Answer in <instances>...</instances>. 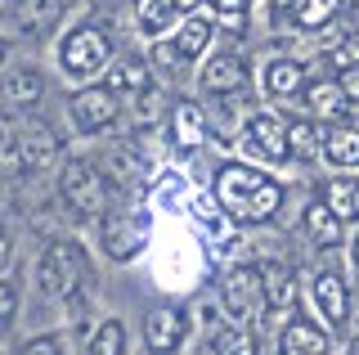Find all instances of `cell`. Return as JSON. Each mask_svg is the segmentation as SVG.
Masks as SVG:
<instances>
[{
    "label": "cell",
    "mask_w": 359,
    "mask_h": 355,
    "mask_svg": "<svg viewBox=\"0 0 359 355\" xmlns=\"http://www.w3.org/2000/svg\"><path fill=\"white\" fill-rule=\"evenodd\" d=\"M36 283H41L45 297H67V302H72V315L95 297V270H90L86 252L76 248V243H67V239H54L50 248L41 252Z\"/></svg>",
    "instance_id": "2"
},
{
    "label": "cell",
    "mask_w": 359,
    "mask_h": 355,
    "mask_svg": "<svg viewBox=\"0 0 359 355\" xmlns=\"http://www.w3.org/2000/svg\"><path fill=\"white\" fill-rule=\"evenodd\" d=\"M346 355H359V337H355V342H351V351H346Z\"/></svg>",
    "instance_id": "40"
},
{
    "label": "cell",
    "mask_w": 359,
    "mask_h": 355,
    "mask_svg": "<svg viewBox=\"0 0 359 355\" xmlns=\"http://www.w3.org/2000/svg\"><path fill=\"white\" fill-rule=\"evenodd\" d=\"M171 5H175V14H180V18H189V14H198L202 0H171Z\"/></svg>",
    "instance_id": "37"
},
{
    "label": "cell",
    "mask_w": 359,
    "mask_h": 355,
    "mask_svg": "<svg viewBox=\"0 0 359 355\" xmlns=\"http://www.w3.org/2000/svg\"><path fill=\"white\" fill-rule=\"evenodd\" d=\"M216 9L224 18H233V23H238V18L247 14V0H216Z\"/></svg>",
    "instance_id": "35"
},
{
    "label": "cell",
    "mask_w": 359,
    "mask_h": 355,
    "mask_svg": "<svg viewBox=\"0 0 359 355\" xmlns=\"http://www.w3.org/2000/svg\"><path fill=\"white\" fill-rule=\"evenodd\" d=\"M162 104H166V99H162V91H157V86H149L144 95H135V113H140L144 121H157V117H162V113H157Z\"/></svg>",
    "instance_id": "31"
},
{
    "label": "cell",
    "mask_w": 359,
    "mask_h": 355,
    "mask_svg": "<svg viewBox=\"0 0 359 355\" xmlns=\"http://www.w3.org/2000/svg\"><path fill=\"white\" fill-rule=\"evenodd\" d=\"M247 76H252V68H247L243 54H216V59H207V68H202V91L207 95H238L247 86Z\"/></svg>",
    "instance_id": "12"
},
{
    "label": "cell",
    "mask_w": 359,
    "mask_h": 355,
    "mask_svg": "<svg viewBox=\"0 0 359 355\" xmlns=\"http://www.w3.org/2000/svg\"><path fill=\"white\" fill-rule=\"evenodd\" d=\"M306 234L314 239V248H337L341 243V216L328 203H310L306 207Z\"/></svg>",
    "instance_id": "19"
},
{
    "label": "cell",
    "mask_w": 359,
    "mask_h": 355,
    "mask_svg": "<svg viewBox=\"0 0 359 355\" xmlns=\"http://www.w3.org/2000/svg\"><path fill=\"white\" fill-rule=\"evenodd\" d=\"M18 306V283L14 279H0V319H9Z\"/></svg>",
    "instance_id": "33"
},
{
    "label": "cell",
    "mask_w": 359,
    "mask_h": 355,
    "mask_svg": "<svg viewBox=\"0 0 359 355\" xmlns=\"http://www.w3.org/2000/svg\"><path fill=\"white\" fill-rule=\"evenodd\" d=\"M189 337V319L180 315L175 306H153L144 315V347L153 355H175Z\"/></svg>",
    "instance_id": "10"
},
{
    "label": "cell",
    "mask_w": 359,
    "mask_h": 355,
    "mask_svg": "<svg viewBox=\"0 0 359 355\" xmlns=\"http://www.w3.org/2000/svg\"><path fill=\"white\" fill-rule=\"evenodd\" d=\"M220 306L233 324H247V319L265 315V274H261V265H233L220 283Z\"/></svg>",
    "instance_id": "5"
},
{
    "label": "cell",
    "mask_w": 359,
    "mask_h": 355,
    "mask_svg": "<svg viewBox=\"0 0 359 355\" xmlns=\"http://www.w3.org/2000/svg\"><path fill=\"white\" fill-rule=\"evenodd\" d=\"M216 198L238 225H261L283 207V185L247 162H220L216 171Z\"/></svg>",
    "instance_id": "1"
},
{
    "label": "cell",
    "mask_w": 359,
    "mask_h": 355,
    "mask_svg": "<svg viewBox=\"0 0 359 355\" xmlns=\"http://www.w3.org/2000/svg\"><path fill=\"white\" fill-rule=\"evenodd\" d=\"M306 91V68L297 59H269L265 63V95L274 99H292Z\"/></svg>",
    "instance_id": "18"
},
{
    "label": "cell",
    "mask_w": 359,
    "mask_h": 355,
    "mask_svg": "<svg viewBox=\"0 0 359 355\" xmlns=\"http://www.w3.org/2000/svg\"><path fill=\"white\" fill-rule=\"evenodd\" d=\"M332 14H337V0H306L301 14L292 18V23H297V27H323Z\"/></svg>",
    "instance_id": "29"
},
{
    "label": "cell",
    "mask_w": 359,
    "mask_h": 355,
    "mask_svg": "<svg viewBox=\"0 0 359 355\" xmlns=\"http://www.w3.org/2000/svg\"><path fill=\"white\" fill-rule=\"evenodd\" d=\"M45 95V76L36 68H18L14 76H5V99L9 104H36Z\"/></svg>",
    "instance_id": "22"
},
{
    "label": "cell",
    "mask_w": 359,
    "mask_h": 355,
    "mask_svg": "<svg viewBox=\"0 0 359 355\" xmlns=\"http://www.w3.org/2000/svg\"><path fill=\"white\" fill-rule=\"evenodd\" d=\"M5 265H9V234L0 229V270H5Z\"/></svg>",
    "instance_id": "38"
},
{
    "label": "cell",
    "mask_w": 359,
    "mask_h": 355,
    "mask_svg": "<svg viewBox=\"0 0 359 355\" xmlns=\"http://www.w3.org/2000/svg\"><path fill=\"white\" fill-rule=\"evenodd\" d=\"M135 5H140V27L149 32V36H162V32L171 27V18H180L171 0H135Z\"/></svg>",
    "instance_id": "27"
},
{
    "label": "cell",
    "mask_w": 359,
    "mask_h": 355,
    "mask_svg": "<svg viewBox=\"0 0 359 355\" xmlns=\"http://www.w3.org/2000/svg\"><path fill=\"white\" fill-rule=\"evenodd\" d=\"M153 63H157V68H166V72H184V54H180V46H175V41H157V46H153Z\"/></svg>",
    "instance_id": "30"
},
{
    "label": "cell",
    "mask_w": 359,
    "mask_h": 355,
    "mask_svg": "<svg viewBox=\"0 0 359 355\" xmlns=\"http://www.w3.org/2000/svg\"><path fill=\"white\" fill-rule=\"evenodd\" d=\"M59 153V140H54V130L45 126V121H32L22 117L18 121V135H14V171H36V166H45Z\"/></svg>",
    "instance_id": "9"
},
{
    "label": "cell",
    "mask_w": 359,
    "mask_h": 355,
    "mask_svg": "<svg viewBox=\"0 0 359 355\" xmlns=\"http://www.w3.org/2000/svg\"><path fill=\"white\" fill-rule=\"evenodd\" d=\"M126 351V328H121V319H104V324L95 328V337H90V355H121Z\"/></svg>",
    "instance_id": "28"
},
{
    "label": "cell",
    "mask_w": 359,
    "mask_h": 355,
    "mask_svg": "<svg viewBox=\"0 0 359 355\" xmlns=\"http://www.w3.org/2000/svg\"><path fill=\"white\" fill-rule=\"evenodd\" d=\"M171 140H175V149H184V153H194L202 140H207V117H202V108L198 104H175L171 108Z\"/></svg>",
    "instance_id": "17"
},
{
    "label": "cell",
    "mask_w": 359,
    "mask_h": 355,
    "mask_svg": "<svg viewBox=\"0 0 359 355\" xmlns=\"http://www.w3.org/2000/svg\"><path fill=\"white\" fill-rule=\"evenodd\" d=\"M337 81H341V91L351 104H359V63H351V68H341L337 72Z\"/></svg>",
    "instance_id": "34"
},
{
    "label": "cell",
    "mask_w": 359,
    "mask_h": 355,
    "mask_svg": "<svg viewBox=\"0 0 359 355\" xmlns=\"http://www.w3.org/2000/svg\"><path fill=\"white\" fill-rule=\"evenodd\" d=\"M306 104H310V113H314V117L337 121V117H346L351 99H346V91H341V81H337V76H319V81H310V86H306Z\"/></svg>",
    "instance_id": "16"
},
{
    "label": "cell",
    "mask_w": 359,
    "mask_h": 355,
    "mask_svg": "<svg viewBox=\"0 0 359 355\" xmlns=\"http://www.w3.org/2000/svg\"><path fill=\"white\" fill-rule=\"evenodd\" d=\"M278 355H332L328 347V333L314 328L310 319H292L278 337Z\"/></svg>",
    "instance_id": "15"
},
{
    "label": "cell",
    "mask_w": 359,
    "mask_h": 355,
    "mask_svg": "<svg viewBox=\"0 0 359 355\" xmlns=\"http://www.w3.org/2000/svg\"><path fill=\"white\" fill-rule=\"evenodd\" d=\"M0 63H5V41H0Z\"/></svg>",
    "instance_id": "41"
},
{
    "label": "cell",
    "mask_w": 359,
    "mask_h": 355,
    "mask_svg": "<svg viewBox=\"0 0 359 355\" xmlns=\"http://www.w3.org/2000/svg\"><path fill=\"white\" fill-rule=\"evenodd\" d=\"M211 355H256V337L238 324L229 328H216V337H211Z\"/></svg>",
    "instance_id": "25"
},
{
    "label": "cell",
    "mask_w": 359,
    "mask_h": 355,
    "mask_svg": "<svg viewBox=\"0 0 359 355\" xmlns=\"http://www.w3.org/2000/svg\"><path fill=\"white\" fill-rule=\"evenodd\" d=\"M351 257H355V265H359V234H355V243H351Z\"/></svg>",
    "instance_id": "39"
},
{
    "label": "cell",
    "mask_w": 359,
    "mask_h": 355,
    "mask_svg": "<svg viewBox=\"0 0 359 355\" xmlns=\"http://www.w3.org/2000/svg\"><path fill=\"white\" fill-rule=\"evenodd\" d=\"M269 5H274V14H292V18H297L306 0H269Z\"/></svg>",
    "instance_id": "36"
},
{
    "label": "cell",
    "mask_w": 359,
    "mask_h": 355,
    "mask_svg": "<svg viewBox=\"0 0 359 355\" xmlns=\"http://www.w3.org/2000/svg\"><path fill=\"white\" fill-rule=\"evenodd\" d=\"M171 41L180 46V54H184V59H198V54L211 46V23H207V18H198V14H189Z\"/></svg>",
    "instance_id": "21"
},
{
    "label": "cell",
    "mask_w": 359,
    "mask_h": 355,
    "mask_svg": "<svg viewBox=\"0 0 359 355\" xmlns=\"http://www.w3.org/2000/svg\"><path fill=\"white\" fill-rule=\"evenodd\" d=\"M112 63V41L99 27H72L59 41V68L72 76V81H90Z\"/></svg>",
    "instance_id": "4"
},
{
    "label": "cell",
    "mask_w": 359,
    "mask_h": 355,
    "mask_svg": "<svg viewBox=\"0 0 359 355\" xmlns=\"http://www.w3.org/2000/svg\"><path fill=\"white\" fill-rule=\"evenodd\" d=\"M104 166H108V180L117 185L121 194H140L144 189V180H149V158H144L140 149H135L130 140H121V144H112L108 149V158H104Z\"/></svg>",
    "instance_id": "11"
},
{
    "label": "cell",
    "mask_w": 359,
    "mask_h": 355,
    "mask_svg": "<svg viewBox=\"0 0 359 355\" xmlns=\"http://www.w3.org/2000/svg\"><path fill=\"white\" fill-rule=\"evenodd\" d=\"M149 243V212L130 207V212H117V216H104V252L112 261H135Z\"/></svg>",
    "instance_id": "7"
},
{
    "label": "cell",
    "mask_w": 359,
    "mask_h": 355,
    "mask_svg": "<svg viewBox=\"0 0 359 355\" xmlns=\"http://www.w3.org/2000/svg\"><path fill=\"white\" fill-rule=\"evenodd\" d=\"M287 144H292V158L314 162L323 153V135L314 121H287Z\"/></svg>",
    "instance_id": "23"
},
{
    "label": "cell",
    "mask_w": 359,
    "mask_h": 355,
    "mask_svg": "<svg viewBox=\"0 0 359 355\" xmlns=\"http://www.w3.org/2000/svg\"><path fill=\"white\" fill-rule=\"evenodd\" d=\"M314 306L328 319V328H341L351 319V288L341 283V274H332V270L314 274Z\"/></svg>",
    "instance_id": "13"
},
{
    "label": "cell",
    "mask_w": 359,
    "mask_h": 355,
    "mask_svg": "<svg viewBox=\"0 0 359 355\" xmlns=\"http://www.w3.org/2000/svg\"><path fill=\"white\" fill-rule=\"evenodd\" d=\"M323 158L332 166H359V130L355 126H332L323 135Z\"/></svg>",
    "instance_id": "20"
},
{
    "label": "cell",
    "mask_w": 359,
    "mask_h": 355,
    "mask_svg": "<svg viewBox=\"0 0 359 355\" xmlns=\"http://www.w3.org/2000/svg\"><path fill=\"white\" fill-rule=\"evenodd\" d=\"M59 198L67 203V212L76 220H104L108 207H112V180L95 162L76 158V162H67L63 175H59Z\"/></svg>",
    "instance_id": "3"
},
{
    "label": "cell",
    "mask_w": 359,
    "mask_h": 355,
    "mask_svg": "<svg viewBox=\"0 0 359 355\" xmlns=\"http://www.w3.org/2000/svg\"><path fill=\"white\" fill-rule=\"evenodd\" d=\"M261 274H265V315H287L297 306V274H292V265L269 261L261 265Z\"/></svg>",
    "instance_id": "14"
},
{
    "label": "cell",
    "mask_w": 359,
    "mask_h": 355,
    "mask_svg": "<svg viewBox=\"0 0 359 355\" xmlns=\"http://www.w3.org/2000/svg\"><path fill=\"white\" fill-rule=\"evenodd\" d=\"M117 91H108V86H86V91H76L67 99V121H72L76 135H104V130L117 121Z\"/></svg>",
    "instance_id": "6"
},
{
    "label": "cell",
    "mask_w": 359,
    "mask_h": 355,
    "mask_svg": "<svg viewBox=\"0 0 359 355\" xmlns=\"http://www.w3.org/2000/svg\"><path fill=\"white\" fill-rule=\"evenodd\" d=\"M323 203H328L341 220H359V180H332Z\"/></svg>",
    "instance_id": "26"
},
{
    "label": "cell",
    "mask_w": 359,
    "mask_h": 355,
    "mask_svg": "<svg viewBox=\"0 0 359 355\" xmlns=\"http://www.w3.org/2000/svg\"><path fill=\"white\" fill-rule=\"evenodd\" d=\"M18 355H63V347H59V337H50V333H45V337H32Z\"/></svg>",
    "instance_id": "32"
},
{
    "label": "cell",
    "mask_w": 359,
    "mask_h": 355,
    "mask_svg": "<svg viewBox=\"0 0 359 355\" xmlns=\"http://www.w3.org/2000/svg\"><path fill=\"white\" fill-rule=\"evenodd\" d=\"M243 149L252 153L256 162H287L292 158V144H287V121L274 117V113H256L247 117L243 126Z\"/></svg>",
    "instance_id": "8"
},
{
    "label": "cell",
    "mask_w": 359,
    "mask_h": 355,
    "mask_svg": "<svg viewBox=\"0 0 359 355\" xmlns=\"http://www.w3.org/2000/svg\"><path fill=\"white\" fill-rule=\"evenodd\" d=\"M153 86V72L144 68L140 59H121L117 68H112V91L117 95H144Z\"/></svg>",
    "instance_id": "24"
}]
</instances>
